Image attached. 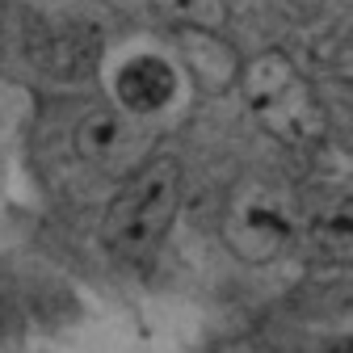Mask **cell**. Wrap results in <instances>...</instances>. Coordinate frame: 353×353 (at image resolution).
Listing matches in <instances>:
<instances>
[{
    "label": "cell",
    "instance_id": "1",
    "mask_svg": "<svg viewBox=\"0 0 353 353\" xmlns=\"http://www.w3.org/2000/svg\"><path fill=\"white\" fill-rule=\"evenodd\" d=\"M181 210V164L172 156H152L139 172L118 185L105 210V248L126 265H148L168 240Z\"/></svg>",
    "mask_w": 353,
    "mask_h": 353
},
{
    "label": "cell",
    "instance_id": "4",
    "mask_svg": "<svg viewBox=\"0 0 353 353\" xmlns=\"http://www.w3.org/2000/svg\"><path fill=\"white\" fill-rule=\"evenodd\" d=\"M72 152L97 172L110 176H126L139 172L156 152H152V135H148V122L126 118L114 105H93L84 110L72 126Z\"/></svg>",
    "mask_w": 353,
    "mask_h": 353
},
{
    "label": "cell",
    "instance_id": "6",
    "mask_svg": "<svg viewBox=\"0 0 353 353\" xmlns=\"http://www.w3.org/2000/svg\"><path fill=\"white\" fill-rule=\"evenodd\" d=\"M303 248L320 270H353V194L303 228Z\"/></svg>",
    "mask_w": 353,
    "mask_h": 353
},
{
    "label": "cell",
    "instance_id": "8",
    "mask_svg": "<svg viewBox=\"0 0 353 353\" xmlns=\"http://www.w3.org/2000/svg\"><path fill=\"white\" fill-rule=\"evenodd\" d=\"M156 9L168 21L185 26V30H202V34H214V30L228 26V5L223 0H156Z\"/></svg>",
    "mask_w": 353,
    "mask_h": 353
},
{
    "label": "cell",
    "instance_id": "2",
    "mask_svg": "<svg viewBox=\"0 0 353 353\" xmlns=\"http://www.w3.org/2000/svg\"><path fill=\"white\" fill-rule=\"evenodd\" d=\"M303 228L307 223L294 190L274 176H248L244 185H236L223 206V223H219L232 256L248 265H270L286 256L303 240Z\"/></svg>",
    "mask_w": 353,
    "mask_h": 353
},
{
    "label": "cell",
    "instance_id": "9",
    "mask_svg": "<svg viewBox=\"0 0 353 353\" xmlns=\"http://www.w3.org/2000/svg\"><path fill=\"white\" fill-rule=\"evenodd\" d=\"M244 353H248V349H244Z\"/></svg>",
    "mask_w": 353,
    "mask_h": 353
},
{
    "label": "cell",
    "instance_id": "3",
    "mask_svg": "<svg viewBox=\"0 0 353 353\" xmlns=\"http://www.w3.org/2000/svg\"><path fill=\"white\" fill-rule=\"evenodd\" d=\"M244 101L252 118L290 148H307L324 139L328 130V118L312 80L278 51H265L244 68Z\"/></svg>",
    "mask_w": 353,
    "mask_h": 353
},
{
    "label": "cell",
    "instance_id": "5",
    "mask_svg": "<svg viewBox=\"0 0 353 353\" xmlns=\"http://www.w3.org/2000/svg\"><path fill=\"white\" fill-rule=\"evenodd\" d=\"M181 93L176 68L156 51H135L110 72V105L135 122H156Z\"/></svg>",
    "mask_w": 353,
    "mask_h": 353
},
{
    "label": "cell",
    "instance_id": "7",
    "mask_svg": "<svg viewBox=\"0 0 353 353\" xmlns=\"http://www.w3.org/2000/svg\"><path fill=\"white\" fill-rule=\"evenodd\" d=\"M97 59L93 34L84 26H55L34 42V63L55 80H80Z\"/></svg>",
    "mask_w": 353,
    "mask_h": 353
}]
</instances>
